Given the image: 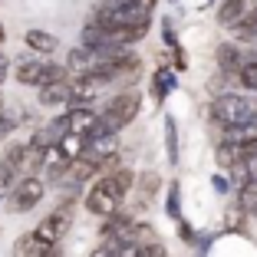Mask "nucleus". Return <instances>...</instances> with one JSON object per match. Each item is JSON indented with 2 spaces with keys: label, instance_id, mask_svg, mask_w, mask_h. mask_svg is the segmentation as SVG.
<instances>
[{
  "label": "nucleus",
  "instance_id": "nucleus-15",
  "mask_svg": "<svg viewBox=\"0 0 257 257\" xmlns=\"http://www.w3.org/2000/svg\"><path fill=\"white\" fill-rule=\"evenodd\" d=\"M244 14H247V0H221L218 4V23L227 27V30H231Z\"/></svg>",
  "mask_w": 257,
  "mask_h": 257
},
{
  "label": "nucleus",
  "instance_id": "nucleus-27",
  "mask_svg": "<svg viewBox=\"0 0 257 257\" xmlns=\"http://www.w3.org/2000/svg\"><path fill=\"white\" fill-rule=\"evenodd\" d=\"M7 76H10V60L4 56V50H0V89H4V83H7Z\"/></svg>",
  "mask_w": 257,
  "mask_h": 257
},
{
  "label": "nucleus",
  "instance_id": "nucleus-34",
  "mask_svg": "<svg viewBox=\"0 0 257 257\" xmlns=\"http://www.w3.org/2000/svg\"><path fill=\"white\" fill-rule=\"evenodd\" d=\"M254 4H257V0H254Z\"/></svg>",
  "mask_w": 257,
  "mask_h": 257
},
{
  "label": "nucleus",
  "instance_id": "nucleus-20",
  "mask_svg": "<svg viewBox=\"0 0 257 257\" xmlns=\"http://www.w3.org/2000/svg\"><path fill=\"white\" fill-rule=\"evenodd\" d=\"M162 43H165V50H172V46H182V43H178V30H175L172 17H162Z\"/></svg>",
  "mask_w": 257,
  "mask_h": 257
},
{
  "label": "nucleus",
  "instance_id": "nucleus-9",
  "mask_svg": "<svg viewBox=\"0 0 257 257\" xmlns=\"http://www.w3.org/2000/svg\"><path fill=\"white\" fill-rule=\"evenodd\" d=\"M244 60H247V50H244L241 43H218V50H214V63H218V69L227 73V76H237V69L244 66Z\"/></svg>",
  "mask_w": 257,
  "mask_h": 257
},
{
  "label": "nucleus",
  "instance_id": "nucleus-5",
  "mask_svg": "<svg viewBox=\"0 0 257 257\" xmlns=\"http://www.w3.org/2000/svg\"><path fill=\"white\" fill-rule=\"evenodd\" d=\"M46 198V182L40 175H23L4 191V211L7 214H27Z\"/></svg>",
  "mask_w": 257,
  "mask_h": 257
},
{
  "label": "nucleus",
  "instance_id": "nucleus-2",
  "mask_svg": "<svg viewBox=\"0 0 257 257\" xmlns=\"http://www.w3.org/2000/svg\"><path fill=\"white\" fill-rule=\"evenodd\" d=\"M139 112H142V92L139 89H119L112 99H109L106 106L96 112V122H92V128L86 132V136H102V132H122V128H128L132 122L139 119Z\"/></svg>",
  "mask_w": 257,
  "mask_h": 257
},
{
  "label": "nucleus",
  "instance_id": "nucleus-29",
  "mask_svg": "<svg viewBox=\"0 0 257 257\" xmlns=\"http://www.w3.org/2000/svg\"><path fill=\"white\" fill-rule=\"evenodd\" d=\"M7 43V30H4V23H0V46Z\"/></svg>",
  "mask_w": 257,
  "mask_h": 257
},
{
  "label": "nucleus",
  "instance_id": "nucleus-22",
  "mask_svg": "<svg viewBox=\"0 0 257 257\" xmlns=\"http://www.w3.org/2000/svg\"><path fill=\"white\" fill-rule=\"evenodd\" d=\"M244 218H247V214H244L241 208H231V211L224 214V231H241Z\"/></svg>",
  "mask_w": 257,
  "mask_h": 257
},
{
  "label": "nucleus",
  "instance_id": "nucleus-33",
  "mask_svg": "<svg viewBox=\"0 0 257 257\" xmlns=\"http://www.w3.org/2000/svg\"><path fill=\"white\" fill-rule=\"evenodd\" d=\"M254 106H257V102H254Z\"/></svg>",
  "mask_w": 257,
  "mask_h": 257
},
{
  "label": "nucleus",
  "instance_id": "nucleus-1",
  "mask_svg": "<svg viewBox=\"0 0 257 257\" xmlns=\"http://www.w3.org/2000/svg\"><path fill=\"white\" fill-rule=\"evenodd\" d=\"M132 182H136V172L125 168V165L96 175L92 185L83 191V208L92 214V218H106V214L119 211L122 201H125V195L132 191Z\"/></svg>",
  "mask_w": 257,
  "mask_h": 257
},
{
  "label": "nucleus",
  "instance_id": "nucleus-18",
  "mask_svg": "<svg viewBox=\"0 0 257 257\" xmlns=\"http://www.w3.org/2000/svg\"><path fill=\"white\" fill-rule=\"evenodd\" d=\"M237 83H241L244 89L257 92V56H247V60H244V66L237 69Z\"/></svg>",
  "mask_w": 257,
  "mask_h": 257
},
{
  "label": "nucleus",
  "instance_id": "nucleus-7",
  "mask_svg": "<svg viewBox=\"0 0 257 257\" xmlns=\"http://www.w3.org/2000/svg\"><path fill=\"white\" fill-rule=\"evenodd\" d=\"M37 106H43V109H66L69 106V76L40 86L37 89Z\"/></svg>",
  "mask_w": 257,
  "mask_h": 257
},
{
  "label": "nucleus",
  "instance_id": "nucleus-11",
  "mask_svg": "<svg viewBox=\"0 0 257 257\" xmlns=\"http://www.w3.org/2000/svg\"><path fill=\"white\" fill-rule=\"evenodd\" d=\"M46 250H50V244L40 241L33 231H27V234H20L14 244H10V257H43Z\"/></svg>",
  "mask_w": 257,
  "mask_h": 257
},
{
  "label": "nucleus",
  "instance_id": "nucleus-32",
  "mask_svg": "<svg viewBox=\"0 0 257 257\" xmlns=\"http://www.w3.org/2000/svg\"><path fill=\"white\" fill-rule=\"evenodd\" d=\"M247 56H257V53H247Z\"/></svg>",
  "mask_w": 257,
  "mask_h": 257
},
{
  "label": "nucleus",
  "instance_id": "nucleus-14",
  "mask_svg": "<svg viewBox=\"0 0 257 257\" xmlns=\"http://www.w3.org/2000/svg\"><path fill=\"white\" fill-rule=\"evenodd\" d=\"M159 175L155 172H142V175H136V182H132V188H136V195H139V204H145L149 208L152 204V198H155V191H159Z\"/></svg>",
  "mask_w": 257,
  "mask_h": 257
},
{
  "label": "nucleus",
  "instance_id": "nucleus-21",
  "mask_svg": "<svg viewBox=\"0 0 257 257\" xmlns=\"http://www.w3.org/2000/svg\"><path fill=\"white\" fill-rule=\"evenodd\" d=\"M211 191L218 198H224L227 191H231V178H227V172H218V175H211Z\"/></svg>",
  "mask_w": 257,
  "mask_h": 257
},
{
  "label": "nucleus",
  "instance_id": "nucleus-4",
  "mask_svg": "<svg viewBox=\"0 0 257 257\" xmlns=\"http://www.w3.org/2000/svg\"><path fill=\"white\" fill-rule=\"evenodd\" d=\"M211 122L221 128H234V125H247L257 122V106L250 99L237 96V92H214L211 99Z\"/></svg>",
  "mask_w": 257,
  "mask_h": 257
},
{
  "label": "nucleus",
  "instance_id": "nucleus-13",
  "mask_svg": "<svg viewBox=\"0 0 257 257\" xmlns=\"http://www.w3.org/2000/svg\"><path fill=\"white\" fill-rule=\"evenodd\" d=\"M83 145H86V139L79 136V132H66V136H60V142L53 145V152L60 155V159L73 162V159H79V155H83Z\"/></svg>",
  "mask_w": 257,
  "mask_h": 257
},
{
  "label": "nucleus",
  "instance_id": "nucleus-6",
  "mask_svg": "<svg viewBox=\"0 0 257 257\" xmlns=\"http://www.w3.org/2000/svg\"><path fill=\"white\" fill-rule=\"evenodd\" d=\"M73 221H76V198H60L53 211L40 218V224L33 227V234H37L40 241H46L50 247H56V244H63V237L69 234Z\"/></svg>",
  "mask_w": 257,
  "mask_h": 257
},
{
  "label": "nucleus",
  "instance_id": "nucleus-17",
  "mask_svg": "<svg viewBox=\"0 0 257 257\" xmlns=\"http://www.w3.org/2000/svg\"><path fill=\"white\" fill-rule=\"evenodd\" d=\"M165 218L168 221L185 218V214H182V185H178V182H172L168 191H165Z\"/></svg>",
  "mask_w": 257,
  "mask_h": 257
},
{
  "label": "nucleus",
  "instance_id": "nucleus-31",
  "mask_svg": "<svg viewBox=\"0 0 257 257\" xmlns=\"http://www.w3.org/2000/svg\"><path fill=\"white\" fill-rule=\"evenodd\" d=\"M208 4H218V0H208Z\"/></svg>",
  "mask_w": 257,
  "mask_h": 257
},
{
  "label": "nucleus",
  "instance_id": "nucleus-30",
  "mask_svg": "<svg viewBox=\"0 0 257 257\" xmlns=\"http://www.w3.org/2000/svg\"><path fill=\"white\" fill-rule=\"evenodd\" d=\"M0 109H4V92H0Z\"/></svg>",
  "mask_w": 257,
  "mask_h": 257
},
{
  "label": "nucleus",
  "instance_id": "nucleus-3",
  "mask_svg": "<svg viewBox=\"0 0 257 257\" xmlns=\"http://www.w3.org/2000/svg\"><path fill=\"white\" fill-rule=\"evenodd\" d=\"M10 76H14V83L27 86V89H40V86L53 83V79H63L66 73V66L56 60H50V56H20L17 63H10Z\"/></svg>",
  "mask_w": 257,
  "mask_h": 257
},
{
  "label": "nucleus",
  "instance_id": "nucleus-10",
  "mask_svg": "<svg viewBox=\"0 0 257 257\" xmlns=\"http://www.w3.org/2000/svg\"><path fill=\"white\" fill-rule=\"evenodd\" d=\"M23 43L37 56H53L56 50H60V37L50 33V30H40V27H30V30L23 33Z\"/></svg>",
  "mask_w": 257,
  "mask_h": 257
},
{
  "label": "nucleus",
  "instance_id": "nucleus-19",
  "mask_svg": "<svg viewBox=\"0 0 257 257\" xmlns=\"http://www.w3.org/2000/svg\"><path fill=\"white\" fill-rule=\"evenodd\" d=\"M218 241V234H204V231H198L195 241H191V250H195V257H208L211 254V244Z\"/></svg>",
  "mask_w": 257,
  "mask_h": 257
},
{
  "label": "nucleus",
  "instance_id": "nucleus-24",
  "mask_svg": "<svg viewBox=\"0 0 257 257\" xmlns=\"http://www.w3.org/2000/svg\"><path fill=\"white\" fill-rule=\"evenodd\" d=\"M102 7H125V4H142L145 10H155V4L159 0H99Z\"/></svg>",
  "mask_w": 257,
  "mask_h": 257
},
{
  "label": "nucleus",
  "instance_id": "nucleus-26",
  "mask_svg": "<svg viewBox=\"0 0 257 257\" xmlns=\"http://www.w3.org/2000/svg\"><path fill=\"white\" fill-rule=\"evenodd\" d=\"M89 257H115V247H109V244H102V241H99L96 247L89 250Z\"/></svg>",
  "mask_w": 257,
  "mask_h": 257
},
{
  "label": "nucleus",
  "instance_id": "nucleus-12",
  "mask_svg": "<svg viewBox=\"0 0 257 257\" xmlns=\"http://www.w3.org/2000/svg\"><path fill=\"white\" fill-rule=\"evenodd\" d=\"M92 122H96V109H92V106H66V125H69V132L86 136V132L92 128Z\"/></svg>",
  "mask_w": 257,
  "mask_h": 257
},
{
  "label": "nucleus",
  "instance_id": "nucleus-25",
  "mask_svg": "<svg viewBox=\"0 0 257 257\" xmlns=\"http://www.w3.org/2000/svg\"><path fill=\"white\" fill-rule=\"evenodd\" d=\"M139 257H168L165 244L155 241V244H145V247H139Z\"/></svg>",
  "mask_w": 257,
  "mask_h": 257
},
{
  "label": "nucleus",
  "instance_id": "nucleus-28",
  "mask_svg": "<svg viewBox=\"0 0 257 257\" xmlns=\"http://www.w3.org/2000/svg\"><path fill=\"white\" fill-rule=\"evenodd\" d=\"M43 257H63V247H60V244H56V247H50V250H46Z\"/></svg>",
  "mask_w": 257,
  "mask_h": 257
},
{
  "label": "nucleus",
  "instance_id": "nucleus-16",
  "mask_svg": "<svg viewBox=\"0 0 257 257\" xmlns=\"http://www.w3.org/2000/svg\"><path fill=\"white\" fill-rule=\"evenodd\" d=\"M162 132H165V159H168V165L175 168L178 159H182V152H178V122H175V115H165Z\"/></svg>",
  "mask_w": 257,
  "mask_h": 257
},
{
  "label": "nucleus",
  "instance_id": "nucleus-8",
  "mask_svg": "<svg viewBox=\"0 0 257 257\" xmlns=\"http://www.w3.org/2000/svg\"><path fill=\"white\" fill-rule=\"evenodd\" d=\"M178 89V73H175L172 66H159L155 73H152V79H149V96L155 99V106H162L172 92Z\"/></svg>",
  "mask_w": 257,
  "mask_h": 257
},
{
  "label": "nucleus",
  "instance_id": "nucleus-23",
  "mask_svg": "<svg viewBox=\"0 0 257 257\" xmlns=\"http://www.w3.org/2000/svg\"><path fill=\"white\" fill-rule=\"evenodd\" d=\"M175 227H178V241L191 247V241H195V234H198V227H191L185 218H178V221H175Z\"/></svg>",
  "mask_w": 257,
  "mask_h": 257
}]
</instances>
